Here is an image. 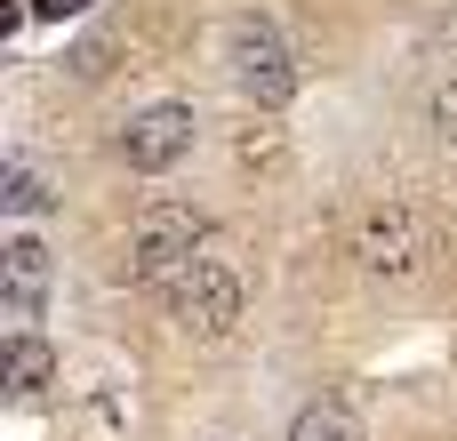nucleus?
I'll use <instances>...</instances> for the list:
<instances>
[{
	"instance_id": "obj_9",
	"label": "nucleus",
	"mask_w": 457,
	"mask_h": 441,
	"mask_svg": "<svg viewBox=\"0 0 457 441\" xmlns=\"http://www.w3.org/2000/svg\"><path fill=\"white\" fill-rule=\"evenodd\" d=\"M0 209H8L16 225H32V217L48 209V185H40V169H32V161H8V177H0Z\"/></svg>"
},
{
	"instance_id": "obj_12",
	"label": "nucleus",
	"mask_w": 457,
	"mask_h": 441,
	"mask_svg": "<svg viewBox=\"0 0 457 441\" xmlns=\"http://www.w3.org/2000/svg\"><path fill=\"white\" fill-rule=\"evenodd\" d=\"M104 56H112V40H104V32H88L80 48H64V72H72V80H96V72H104Z\"/></svg>"
},
{
	"instance_id": "obj_4",
	"label": "nucleus",
	"mask_w": 457,
	"mask_h": 441,
	"mask_svg": "<svg viewBox=\"0 0 457 441\" xmlns=\"http://www.w3.org/2000/svg\"><path fill=\"white\" fill-rule=\"evenodd\" d=\"M225 64H233V80H241V96L249 104H265V112H281L289 96H297V56H289V40H281V24L273 16H233V32H225Z\"/></svg>"
},
{
	"instance_id": "obj_5",
	"label": "nucleus",
	"mask_w": 457,
	"mask_h": 441,
	"mask_svg": "<svg viewBox=\"0 0 457 441\" xmlns=\"http://www.w3.org/2000/svg\"><path fill=\"white\" fill-rule=\"evenodd\" d=\"M193 137H201L193 104H145V112L120 129V161H129L137 177H169V169L193 153Z\"/></svg>"
},
{
	"instance_id": "obj_3",
	"label": "nucleus",
	"mask_w": 457,
	"mask_h": 441,
	"mask_svg": "<svg viewBox=\"0 0 457 441\" xmlns=\"http://www.w3.org/2000/svg\"><path fill=\"white\" fill-rule=\"evenodd\" d=\"M217 233H209V217L193 209V201H145V217H137V233H129V281L137 289H169L201 249H209Z\"/></svg>"
},
{
	"instance_id": "obj_11",
	"label": "nucleus",
	"mask_w": 457,
	"mask_h": 441,
	"mask_svg": "<svg viewBox=\"0 0 457 441\" xmlns=\"http://www.w3.org/2000/svg\"><path fill=\"white\" fill-rule=\"evenodd\" d=\"M426 72H457V8L426 32Z\"/></svg>"
},
{
	"instance_id": "obj_10",
	"label": "nucleus",
	"mask_w": 457,
	"mask_h": 441,
	"mask_svg": "<svg viewBox=\"0 0 457 441\" xmlns=\"http://www.w3.org/2000/svg\"><path fill=\"white\" fill-rule=\"evenodd\" d=\"M426 121L457 145V72H426Z\"/></svg>"
},
{
	"instance_id": "obj_13",
	"label": "nucleus",
	"mask_w": 457,
	"mask_h": 441,
	"mask_svg": "<svg viewBox=\"0 0 457 441\" xmlns=\"http://www.w3.org/2000/svg\"><path fill=\"white\" fill-rule=\"evenodd\" d=\"M88 0H32V16H80Z\"/></svg>"
},
{
	"instance_id": "obj_6",
	"label": "nucleus",
	"mask_w": 457,
	"mask_h": 441,
	"mask_svg": "<svg viewBox=\"0 0 457 441\" xmlns=\"http://www.w3.org/2000/svg\"><path fill=\"white\" fill-rule=\"evenodd\" d=\"M0 305H8L16 329H32L40 305H48V249L32 233H8V249H0Z\"/></svg>"
},
{
	"instance_id": "obj_1",
	"label": "nucleus",
	"mask_w": 457,
	"mask_h": 441,
	"mask_svg": "<svg viewBox=\"0 0 457 441\" xmlns=\"http://www.w3.org/2000/svg\"><path fill=\"white\" fill-rule=\"evenodd\" d=\"M434 257H442V233H434L426 209H410V201H378V209H361V225H353V265H361L370 281L410 289V281L434 273Z\"/></svg>"
},
{
	"instance_id": "obj_8",
	"label": "nucleus",
	"mask_w": 457,
	"mask_h": 441,
	"mask_svg": "<svg viewBox=\"0 0 457 441\" xmlns=\"http://www.w3.org/2000/svg\"><path fill=\"white\" fill-rule=\"evenodd\" d=\"M289 441H370V426L345 410V402H305L289 418Z\"/></svg>"
},
{
	"instance_id": "obj_7",
	"label": "nucleus",
	"mask_w": 457,
	"mask_h": 441,
	"mask_svg": "<svg viewBox=\"0 0 457 441\" xmlns=\"http://www.w3.org/2000/svg\"><path fill=\"white\" fill-rule=\"evenodd\" d=\"M48 378H56V354H48L32 329H16L8 354H0V386H8L16 402H32V394H48Z\"/></svg>"
},
{
	"instance_id": "obj_2",
	"label": "nucleus",
	"mask_w": 457,
	"mask_h": 441,
	"mask_svg": "<svg viewBox=\"0 0 457 441\" xmlns=\"http://www.w3.org/2000/svg\"><path fill=\"white\" fill-rule=\"evenodd\" d=\"M161 305H169V321H177L185 337H233V329H241V305H249V281H241L233 249L209 241V249L161 289Z\"/></svg>"
}]
</instances>
